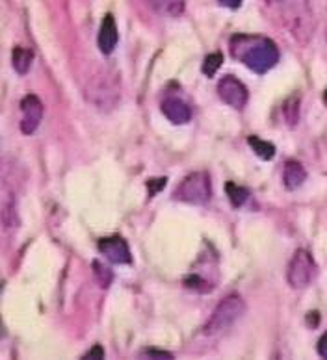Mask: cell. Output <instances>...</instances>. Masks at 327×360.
Returning a JSON list of instances; mask_svg holds the SVG:
<instances>
[{
  "mask_svg": "<svg viewBox=\"0 0 327 360\" xmlns=\"http://www.w3.org/2000/svg\"><path fill=\"white\" fill-rule=\"evenodd\" d=\"M99 251L102 253V256L112 262V264H131L133 262V253L128 249L126 243L121 236L113 234V236H106L99 240Z\"/></svg>",
  "mask_w": 327,
  "mask_h": 360,
  "instance_id": "9c48e42d",
  "label": "cell"
},
{
  "mask_svg": "<svg viewBox=\"0 0 327 360\" xmlns=\"http://www.w3.org/2000/svg\"><path fill=\"white\" fill-rule=\"evenodd\" d=\"M305 180H307V171H305V167H303L300 162H296V160H289V162L284 164V169H283L284 188L290 191H294L297 190Z\"/></svg>",
  "mask_w": 327,
  "mask_h": 360,
  "instance_id": "7c38bea8",
  "label": "cell"
},
{
  "mask_svg": "<svg viewBox=\"0 0 327 360\" xmlns=\"http://www.w3.org/2000/svg\"><path fill=\"white\" fill-rule=\"evenodd\" d=\"M117 41H120V30H117V25H115V19H113L112 13H106L102 17L101 28H99V36H97V45L101 49L102 54H112L113 49L117 47Z\"/></svg>",
  "mask_w": 327,
  "mask_h": 360,
  "instance_id": "30bf717a",
  "label": "cell"
},
{
  "mask_svg": "<svg viewBox=\"0 0 327 360\" xmlns=\"http://www.w3.org/2000/svg\"><path fill=\"white\" fill-rule=\"evenodd\" d=\"M80 360H104V349L101 346H93Z\"/></svg>",
  "mask_w": 327,
  "mask_h": 360,
  "instance_id": "603a6c76",
  "label": "cell"
},
{
  "mask_svg": "<svg viewBox=\"0 0 327 360\" xmlns=\"http://www.w3.org/2000/svg\"><path fill=\"white\" fill-rule=\"evenodd\" d=\"M318 353H320V357L324 360H327V333L320 338V341H318Z\"/></svg>",
  "mask_w": 327,
  "mask_h": 360,
  "instance_id": "cb8c5ba5",
  "label": "cell"
},
{
  "mask_svg": "<svg viewBox=\"0 0 327 360\" xmlns=\"http://www.w3.org/2000/svg\"><path fill=\"white\" fill-rule=\"evenodd\" d=\"M138 360H175V357L170 351H164V349L147 348L144 351H139Z\"/></svg>",
  "mask_w": 327,
  "mask_h": 360,
  "instance_id": "d6986e66",
  "label": "cell"
},
{
  "mask_svg": "<svg viewBox=\"0 0 327 360\" xmlns=\"http://www.w3.org/2000/svg\"><path fill=\"white\" fill-rule=\"evenodd\" d=\"M247 143L253 149V152L257 154L260 160H271L275 156V147L270 141H266V139H260L257 136H249L247 138Z\"/></svg>",
  "mask_w": 327,
  "mask_h": 360,
  "instance_id": "5bb4252c",
  "label": "cell"
},
{
  "mask_svg": "<svg viewBox=\"0 0 327 360\" xmlns=\"http://www.w3.org/2000/svg\"><path fill=\"white\" fill-rule=\"evenodd\" d=\"M43 102L38 95H26L21 101V132L30 136L38 130L43 119Z\"/></svg>",
  "mask_w": 327,
  "mask_h": 360,
  "instance_id": "ba28073f",
  "label": "cell"
},
{
  "mask_svg": "<svg viewBox=\"0 0 327 360\" xmlns=\"http://www.w3.org/2000/svg\"><path fill=\"white\" fill-rule=\"evenodd\" d=\"M218 95L225 104L234 110H242L249 101V91L238 78L233 75H227L218 82Z\"/></svg>",
  "mask_w": 327,
  "mask_h": 360,
  "instance_id": "52a82bcc",
  "label": "cell"
},
{
  "mask_svg": "<svg viewBox=\"0 0 327 360\" xmlns=\"http://www.w3.org/2000/svg\"><path fill=\"white\" fill-rule=\"evenodd\" d=\"M297 108H300V99H297V97H290L289 101L284 102L283 115L290 127H294V125L297 123V114H300V112H297Z\"/></svg>",
  "mask_w": 327,
  "mask_h": 360,
  "instance_id": "ac0fdd59",
  "label": "cell"
},
{
  "mask_svg": "<svg viewBox=\"0 0 327 360\" xmlns=\"http://www.w3.org/2000/svg\"><path fill=\"white\" fill-rule=\"evenodd\" d=\"M245 301L238 293H229L216 304L214 312L210 314L208 322L203 327V333L207 336H214L225 333L244 316Z\"/></svg>",
  "mask_w": 327,
  "mask_h": 360,
  "instance_id": "7a4b0ae2",
  "label": "cell"
},
{
  "mask_svg": "<svg viewBox=\"0 0 327 360\" xmlns=\"http://www.w3.org/2000/svg\"><path fill=\"white\" fill-rule=\"evenodd\" d=\"M168 182V178H151L149 182H147V190H149V195H157L158 191L164 190V186Z\"/></svg>",
  "mask_w": 327,
  "mask_h": 360,
  "instance_id": "7402d4cb",
  "label": "cell"
},
{
  "mask_svg": "<svg viewBox=\"0 0 327 360\" xmlns=\"http://www.w3.org/2000/svg\"><path fill=\"white\" fill-rule=\"evenodd\" d=\"M34 62V52L25 47H15L12 52V65L17 71V75H26Z\"/></svg>",
  "mask_w": 327,
  "mask_h": 360,
  "instance_id": "4fadbf2b",
  "label": "cell"
},
{
  "mask_svg": "<svg viewBox=\"0 0 327 360\" xmlns=\"http://www.w3.org/2000/svg\"><path fill=\"white\" fill-rule=\"evenodd\" d=\"M318 275V265H316L313 254L307 249H297L294 256L290 259L286 267V280L292 288L303 290L307 288Z\"/></svg>",
  "mask_w": 327,
  "mask_h": 360,
  "instance_id": "5b68a950",
  "label": "cell"
},
{
  "mask_svg": "<svg viewBox=\"0 0 327 360\" xmlns=\"http://www.w3.org/2000/svg\"><path fill=\"white\" fill-rule=\"evenodd\" d=\"M284 12L283 19L284 25L289 26L292 36L300 41V43H307L308 38H313V13L307 8L305 2H281L279 4Z\"/></svg>",
  "mask_w": 327,
  "mask_h": 360,
  "instance_id": "277c9868",
  "label": "cell"
},
{
  "mask_svg": "<svg viewBox=\"0 0 327 360\" xmlns=\"http://www.w3.org/2000/svg\"><path fill=\"white\" fill-rule=\"evenodd\" d=\"M120 80L113 75L101 73L89 80L88 99L102 110H110L120 101Z\"/></svg>",
  "mask_w": 327,
  "mask_h": 360,
  "instance_id": "8992f818",
  "label": "cell"
},
{
  "mask_svg": "<svg viewBox=\"0 0 327 360\" xmlns=\"http://www.w3.org/2000/svg\"><path fill=\"white\" fill-rule=\"evenodd\" d=\"M227 197L231 199V204L240 208V206H244L245 202L251 199V191L244 188V186H238V184L234 182H227L225 186Z\"/></svg>",
  "mask_w": 327,
  "mask_h": 360,
  "instance_id": "9a60e30c",
  "label": "cell"
},
{
  "mask_svg": "<svg viewBox=\"0 0 327 360\" xmlns=\"http://www.w3.org/2000/svg\"><path fill=\"white\" fill-rule=\"evenodd\" d=\"M149 6H153L155 10H158L160 13H168V15H181L184 12V2H175V0H170V2H151Z\"/></svg>",
  "mask_w": 327,
  "mask_h": 360,
  "instance_id": "2e32d148",
  "label": "cell"
},
{
  "mask_svg": "<svg viewBox=\"0 0 327 360\" xmlns=\"http://www.w3.org/2000/svg\"><path fill=\"white\" fill-rule=\"evenodd\" d=\"M221 64H223V54L221 52H212L203 62V73L207 76H214L221 67Z\"/></svg>",
  "mask_w": 327,
  "mask_h": 360,
  "instance_id": "e0dca14e",
  "label": "cell"
},
{
  "mask_svg": "<svg viewBox=\"0 0 327 360\" xmlns=\"http://www.w3.org/2000/svg\"><path fill=\"white\" fill-rule=\"evenodd\" d=\"M184 286L188 288V290H194V291H201V293H205V291H210L212 288H210V285H208L205 278H201L197 273H192V275H188V277L184 278Z\"/></svg>",
  "mask_w": 327,
  "mask_h": 360,
  "instance_id": "ffe728a7",
  "label": "cell"
},
{
  "mask_svg": "<svg viewBox=\"0 0 327 360\" xmlns=\"http://www.w3.org/2000/svg\"><path fill=\"white\" fill-rule=\"evenodd\" d=\"M93 269H95V277L99 278V283L102 285V288H106V286L112 283V278H113L112 272H110L108 267H104L102 264H99V262H95Z\"/></svg>",
  "mask_w": 327,
  "mask_h": 360,
  "instance_id": "44dd1931",
  "label": "cell"
},
{
  "mask_svg": "<svg viewBox=\"0 0 327 360\" xmlns=\"http://www.w3.org/2000/svg\"><path fill=\"white\" fill-rule=\"evenodd\" d=\"M162 114L173 123V125H186L192 119V108L177 97H166L162 101Z\"/></svg>",
  "mask_w": 327,
  "mask_h": 360,
  "instance_id": "8fae6325",
  "label": "cell"
},
{
  "mask_svg": "<svg viewBox=\"0 0 327 360\" xmlns=\"http://www.w3.org/2000/svg\"><path fill=\"white\" fill-rule=\"evenodd\" d=\"M229 49L234 60L251 71L264 75L279 62V49L271 39L257 34H236L229 41Z\"/></svg>",
  "mask_w": 327,
  "mask_h": 360,
  "instance_id": "6da1fadb",
  "label": "cell"
},
{
  "mask_svg": "<svg viewBox=\"0 0 327 360\" xmlns=\"http://www.w3.org/2000/svg\"><path fill=\"white\" fill-rule=\"evenodd\" d=\"M326 38H327V36H326Z\"/></svg>",
  "mask_w": 327,
  "mask_h": 360,
  "instance_id": "484cf974",
  "label": "cell"
},
{
  "mask_svg": "<svg viewBox=\"0 0 327 360\" xmlns=\"http://www.w3.org/2000/svg\"><path fill=\"white\" fill-rule=\"evenodd\" d=\"M242 2H234V0H220V6H227V8H238Z\"/></svg>",
  "mask_w": 327,
  "mask_h": 360,
  "instance_id": "d4e9b609",
  "label": "cell"
},
{
  "mask_svg": "<svg viewBox=\"0 0 327 360\" xmlns=\"http://www.w3.org/2000/svg\"><path fill=\"white\" fill-rule=\"evenodd\" d=\"M177 201L188 204H207L212 197V182L207 171H195L181 180L173 193Z\"/></svg>",
  "mask_w": 327,
  "mask_h": 360,
  "instance_id": "3957f363",
  "label": "cell"
}]
</instances>
